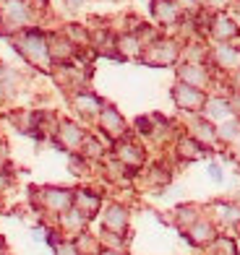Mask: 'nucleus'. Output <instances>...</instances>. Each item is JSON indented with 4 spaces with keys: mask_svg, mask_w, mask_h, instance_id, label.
Segmentation results:
<instances>
[{
    "mask_svg": "<svg viewBox=\"0 0 240 255\" xmlns=\"http://www.w3.org/2000/svg\"><path fill=\"white\" fill-rule=\"evenodd\" d=\"M214 255H238L235 242L233 240H225V237H217L214 240Z\"/></svg>",
    "mask_w": 240,
    "mask_h": 255,
    "instance_id": "26",
    "label": "nucleus"
},
{
    "mask_svg": "<svg viewBox=\"0 0 240 255\" xmlns=\"http://www.w3.org/2000/svg\"><path fill=\"white\" fill-rule=\"evenodd\" d=\"M81 3H84V0H68V5H71V8H78Z\"/></svg>",
    "mask_w": 240,
    "mask_h": 255,
    "instance_id": "31",
    "label": "nucleus"
},
{
    "mask_svg": "<svg viewBox=\"0 0 240 255\" xmlns=\"http://www.w3.org/2000/svg\"><path fill=\"white\" fill-rule=\"evenodd\" d=\"M188 237L196 242V245H207V242H214V227L209 222H193L188 227Z\"/></svg>",
    "mask_w": 240,
    "mask_h": 255,
    "instance_id": "15",
    "label": "nucleus"
},
{
    "mask_svg": "<svg viewBox=\"0 0 240 255\" xmlns=\"http://www.w3.org/2000/svg\"><path fill=\"white\" fill-rule=\"evenodd\" d=\"M118 52L123 57H139L144 52V42L139 39V34H123L118 39Z\"/></svg>",
    "mask_w": 240,
    "mask_h": 255,
    "instance_id": "13",
    "label": "nucleus"
},
{
    "mask_svg": "<svg viewBox=\"0 0 240 255\" xmlns=\"http://www.w3.org/2000/svg\"><path fill=\"white\" fill-rule=\"evenodd\" d=\"M81 148H84V154H86V156H99L102 151H105V148L99 146V141H94V138H84Z\"/></svg>",
    "mask_w": 240,
    "mask_h": 255,
    "instance_id": "27",
    "label": "nucleus"
},
{
    "mask_svg": "<svg viewBox=\"0 0 240 255\" xmlns=\"http://www.w3.org/2000/svg\"><path fill=\"white\" fill-rule=\"evenodd\" d=\"M73 201H76L73 206H76L86 219H89V216H94V214H97V208H99V198H97V195H91V193H86V190H78V193L73 195Z\"/></svg>",
    "mask_w": 240,
    "mask_h": 255,
    "instance_id": "16",
    "label": "nucleus"
},
{
    "mask_svg": "<svg viewBox=\"0 0 240 255\" xmlns=\"http://www.w3.org/2000/svg\"><path fill=\"white\" fill-rule=\"evenodd\" d=\"M76 250L81 253V255H91V253L97 250V240H94V237H89L86 232H81V237L76 240Z\"/></svg>",
    "mask_w": 240,
    "mask_h": 255,
    "instance_id": "25",
    "label": "nucleus"
},
{
    "mask_svg": "<svg viewBox=\"0 0 240 255\" xmlns=\"http://www.w3.org/2000/svg\"><path fill=\"white\" fill-rule=\"evenodd\" d=\"M178 154H180V159H199V156H204V148L196 138H180Z\"/></svg>",
    "mask_w": 240,
    "mask_h": 255,
    "instance_id": "19",
    "label": "nucleus"
},
{
    "mask_svg": "<svg viewBox=\"0 0 240 255\" xmlns=\"http://www.w3.org/2000/svg\"><path fill=\"white\" fill-rule=\"evenodd\" d=\"M178 76L183 84H191V86H199L204 89L209 84V71L204 68V63H186L178 68Z\"/></svg>",
    "mask_w": 240,
    "mask_h": 255,
    "instance_id": "4",
    "label": "nucleus"
},
{
    "mask_svg": "<svg viewBox=\"0 0 240 255\" xmlns=\"http://www.w3.org/2000/svg\"><path fill=\"white\" fill-rule=\"evenodd\" d=\"M217 138H222V141H238L240 138V123L238 120H225L217 128Z\"/></svg>",
    "mask_w": 240,
    "mask_h": 255,
    "instance_id": "22",
    "label": "nucleus"
},
{
    "mask_svg": "<svg viewBox=\"0 0 240 255\" xmlns=\"http://www.w3.org/2000/svg\"><path fill=\"white\" fill-rule=\"evenodd\" d=\"M99 125H102V130H105L110 138H120L125 133V123L120 118V112L118 110H112V107H102L99 112Z\"/></svg>",
    "mask_w": 240,
    "mask_h": 255,
    "instance_id": "5",
    "label": "nucleus"
},
{
    "mask_svg": "<svg viewBox=\"0 0 240 255\" xmlns=\"http://www.w3.org/2000/svg\"><path fill=\"white\" fill-rule=\"evenodd\" d=\"M76 110L84 115H99L102 112V102L94 94H78L76 97Z\"/></svg>",
    "mask_w": 240,
    "mask_h": 255,
    "instance_id": "21",
    "label": "nucleus"
},
{
    "mask_svg": "<svg viewBox=\"0 0 240 255\" xmlns=\"http://www.w3.org/2000/svg\"><path fill=\"white\" fill-rule=\"evenodd\" d=\"M118 159H120V164L123 167H141L144 164V151H141V146L139 143H120L118 146Z\"/></svg>",
    "mask_w": 240,
    "mask_h": 255,
    "instance_id": "10",
    "label": "nucleus"
},
{
    "mask_svg": "<svg viewBox=\"0 0 240 255\" xmlns=\"http://www.w3.org/2000/svg\"><path fill=\"white\" fill-rule=\"evenodd\" d=\"M204 112H207L209 120H227V118H230V112H233V104L227 99H207Z\"/></svg>",
    "mask_w": 240,
    "mask_h": 255,
    "instance_id": "14",
    "label": "nucleus"
},
{
    "mask_svg": "<svg viewBox=\"0 0 240 255\" xmlns=\"http://www.w3.org/2000/svg\"><path fill=\"white\" fill-rule=\"evenodd\" d=\"M212 37L217 42H230L233 37H238V24L230 21L227 16H217L212 21Z\"/></svg>",
    "mask_w": 240,
    "mask_h": 255,
    "instance_id": "9",
    "label": "nucleus"
},
{
    "mask_svg": "<svg viewBox=\"0 0 240 255\" xmlns=\"http://www.w3.org/2000/svg\"><path fill=\"white\" fill-rule=\"evenodd\" d=\"M214 208H217V214H220V219H222L225 224H233V227L240 224V208H238V206L220 203V206H214Z\"/></svg>",
    "mask_w": 240,
    "mask_h": 255,
    "instance_id": "23",
    "label": "nucleus"
},
{
    "mask_svg": "<svg viewBox=\"0 0 240 255\" xmlns=\"http://www.w3.org/2000/svg\"><path fill=\"white\" fill-rule=\"evenodd\" d=\"M125 224H128V214H125L123 206H110L105 211V227L110 232H118V235H123Z\"/></svg>",
    "mask_w": 240,
    "mask_h": 255,
    "instance_id": "12",
    "label": "nucleus"
},
{
    "mask_svg": "<svg viewBox=\"0 0 240 255\" xmlns=\"http://www.w3.org/2000/svg\"><path fill=\"white\" fill-rule=\"evenodd\" d=\"M146 60H149L152 65H173L178 60V44L173 39L152 42L149 50H146Z\"/></svg>",
    "mask_w": 240,
    "mask_h": 255,
    "instance_id": "3",
    "label": "nucleus"
},
{
    "mask_svg": "<svg viewBox=\"0 0 240 255\" xmlns=\"http://www.w3.org/2000/svg\"><path fill=\"white\" fill-rule=\"evenodd\" d=\"M71 203H73V195L68 193V190L50 188V190H44V193H42V206H44V208H50V211L63 214L65 208H71Z\"/></svg>",
    "mask_w": 240,
    "mask_h": 255,
    "instance_id": "7",
    "label": "nucleus"
},
{
    "mask_svg": "<svg viewBox=\"0 0 240 255\" xmlns=\"http://www.w3.org/2000/svg\"><path fill=\"white\" fill-rule=\"evenodd\" d=\"M209 177H212V180H217V182L222 180V169H220V164H214V161L209 164Z\"/></svg>",
    "mask_w": 240,
    "mask_h": 255,
    "instance_id": "28",
    "label": "nucleus"
},
{
    "mask_svg": "<svg viewBox=\"0 0 240 255\" xmlns=\"http://www.w3.org/2000/svg\"><path fill=\"white\" fill-rule=\"evenodd\" d=\"M16 47L21 50V55H24L29 63L39 65V68H50L52 57H50V47H47V42H44L42 34H37V31L24 34V37L16 42Z\"/></svg>",
    "mask_w": 240,
    "mask_h": 255,
    "instance_id": "1",
    "label": "nucleus"
},
{
    "mask_svg": "<svg viewBox=\"0 0 240 255\" xmlns=\"http://www.w3.org/2000/svg\"><path fill=\"white\" fill-rule=\"evenodd\" d=\"M214 63L220 68H240V52L233 47V44L222 42L220 47L214 50Z\"/></svg>",
    "mask_w": 240,
    "mask_h": 255,
    "instance_id": "11",
    "label": "nucleus"
},
{
    "mask_svg": "<svg viewBox=\"0 0 240 255\" xmlns=\"http://www.w3.org/2000/svg\"><path fill=\"white\" fill-rule=\"evenodd\" d=\"M5 16H8V21H13V24L21 26L29 18V5L24 0H5Z\"/></svg>",
    "mask_w": 240,
    "mask_h": 255,
    "instance_id": "18",
    "label": "nucleus"
},
{
    "mask_svg": "<svg viewBox=\"0 0 240 255\" xmlns=\"http://www.w3.org/2000/svg\"><path fill=\"white\" fill-rule=\"evenodd\" d=\"M196 219H199V211L193 206H180L178 208V224L180 227H191Z\"/></svg>",
    "mask_w": 240,
    "mask_h": 255,
    "instance_id": "24",
    "label": "nucleus"
},
{
    "mask_svg": "<svg viewBox=\"0 0 240 255\" xmlns=\"http://www.w3.org/2000/svg\"><path fill=\"white\" fill-rule=\"evenodd\" d=\"M3 164H5V148L0 146V169H3Z\"/></svg>",
    "mask_w": 240,
    "mask_h": 255,
    "instance_id": "30",
    "label": "nucleus"
},
{
    "mask_svg": "<svg viewBox=\"0 0 240 255\" xmlns=\"http://www.w3.org/2000/svg\"><path fill=\"white\" fill-rule=\"evenodd\" d=\"M0 185H8V180H5V177H0Z\"/></svg>",
    "mask_w": 240,
    "mask_h": 255,
    "instance_id": "34",
    "label": "nucleus"
},
{
    "mask_svg": "<svg viewBox=\"0 0 240 255\" xmlns=\"http://www.w3.org/2000/svg\"><path fill=\"white\" fill-rule=\"evenodd\" d=\"M173 99L180 110H204V104H207V97L199 86L183 84V81L173 89Z\"/></svg>",
    "mask_w": 240,
    "mask_h": 255,
    "instance_id": "2",
    "label": "nucleus"
},
{
    "mask_svg": "<svg viewBox=\"0 0 240 255\" xmlns=\"http://www.w3.org/2000/svg\"><path fill=\"white\" fill-rule=\"evenodd\" d=\"M233 112H238V115H240V94L233 99Z\"/></svg>",
    "mask_w": 240,
    "mask_h": 255,
    "instance_id": "29",
    "label": "nucleus"
},
{
    "mask_svg": "<svg viewBox=\"0 0 240 255\" xmlns=\"http://www.w3.org/2000/svg\"><path fill=\"white\" fill-rule=\"evenodd\" d=\"M191 130H193V138H196L199 143H212L214 138H217L214 125H212V123H207V120H196Z\"/></svg>",
    "mask_w": 240,
    "mask_h": 255,
    "instance_id": "20",
    "label": "nucleus"
},
{
    "mask_svg": "<svg viewBox=\"0 0 240 255\" xmlns=\"http://www.w3.org/2000/svg\"><path fill=\"white\" fill-rule=\"evenodd\" d=\"M152 13L154 18L159 21V24H178V18H180V3L178 0H154V5H152Z\"/></svg>",
    "mask_w": 240,
    "mask_h": 255,
    "instance_id": "6",
    "label": "nucleus"
},
{
    "mask_svg": "<svg viewBox=\"0 0 240 255\" xmlns=\"http://www.w3.org/2000/svg\"><path fill=\"white\" fill-rule=\"evenodd\" d=\"M102 255H120V253H115V250H102Z\"/></svg>",
    "mask_w": 240,
    "mask_h": 255,
    "instance_id": "32",
    "label": "nucleus"
},
{
    "mask_svg": "<svg viewBox=\"0 0 240 255\" xmlns=\"http://www.w3.org/2000/svg\"><path fill=\"white\" fill-rule=\"evenodd\" d=\"M47 47H50V57L52 60H71V55H73V44L71 39H63V37H55L52 42H47Z\"/></svg>",
    "mask_w": 240,
    "mask_h": 255,
    "instance_id": "17",
    "label": "nucleus"
},
{
    "mask_svg": "<svg viewBox=\"0 0 240 255\" xmlns=\"http://www.w3.org/2000/svg\"><path fill=\"white\" fill-rule=\"evenodd\" d=\"M207 3H225V0H207Z\"/></svg>",
    "mask_w": 240,
    "mask_h": 255,
    "instance_id": "33",
    "label": "nucleus"
},
{
    "mask_svg": "<svg viewBox=\"0 0 240 255\" xmlns=\"http://www.w3.org/2000/svg\"><path fill=\"white\" fill-rule=\"evenodd\" d=\"M58 138H60V143H63L65 148H71V151H78L86 135H84V130H81L78 125H73V123H60V128H58Z\"/></svg>",
    "mask_w": 240,
    "mask_h": 255,
    "instance_id": "8",
    "label": "nucleus"
},
{
    "mask_svg": "<svg viewBox=\"0 0 240 255\" xmlns=\"http://www.w3.org/2000/svg\"><path fill=\"white\" fill-rule=\"evenodd\" d=\"M0 29H3V24H0Z\"/></svg>",
    "mask_w": 240,
    "mask_h": 255,
    "instance_id": "35",
    "label": "nucleus"
}]
</instances>
